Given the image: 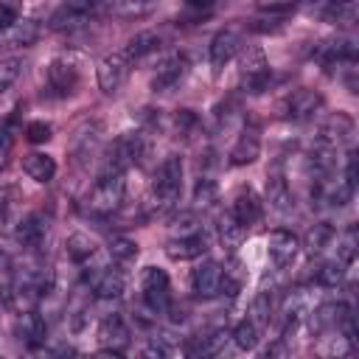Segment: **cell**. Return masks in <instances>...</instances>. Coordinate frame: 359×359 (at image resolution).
<instances>
[{"mask_svg":"<svg viewBox=\"0 0 359 359\" xmlns=\"http://www.w3.org/2000/svg\"><path fill=\"white\" fill-rule=\"evenodd\" d=\"M129 76V62L123 53H109L98 62V87L104 93H118Z\"/></svg>","mask_w":359,"mask_h":359,"instance_id":"6","label":"cell"},{"mask_svg":"<svg viewBox=\"0 0 359 359\" xmlns=\"http://www.w3.org/2000/svg\"><path fill=\"white\" fill-rule=\"evenodd\" d=\"M258 359H286V345L283 342H272Z\"/></svg>","mask_w":359,"mask_h":359,"instance_id":"42","label":"cell"},{"mask_svg":"<svg viewBox=\"0 0 359 359\" xmlns=\"http://www.w3.org/2000/svg\"><path fill=\"white\" fill-rule=\"evenodd\" d=\"M65 359H93V356H84V353H70V356H65Z\"/></svg>","mask_w":359,"mask_h":359,"instance_id":"45","label":"cell"},{"mask_svg":"<svg viewBox=\"0 0 359 359\" xmlns=\"http://www.w3.org/2000/svg\"><path fill=\"white\" fill-rule=\"evenodd\" d=\"M331 14H334L337 22H353L356 14H359V6L353 0L351 3H337V6H331Z\"/></svg>","mask_w":359,"mask_h":359,"instance_id":"36","label":"cell"},{"mask_svg":"<svg viewBox=\"0 0 359 359\" xmlns=\"http://www.w3.org/2000/svg\"><path fill=\"white\" fill-rule=\"evenodd\" d=\"M205 250H208V238H205V233L182 236V238H171V241L165 244V252H168V258H174V261H191V258H199Z\"/></svg>","mask_w":359,"mask_h":359,"instance_id":"18","label":"cell"},{"mask_svg":"<svg viewBox=\"0 0 359 359\" xmlns=\"http://www.w3.org/2000/svg\"><path fill=\"white\" fill-rule=\"evenodd\" d=\"M93 359H123L121 353H115V351H101V353H95Z\"/></svg>","mask_w":359,"mask_h":359,"instance_id":"44","label":"cell"},{"mask_svg":"<svg viewBox=\"0 0 359 359\" xmlns=\"http://www.w3.org/2000/svg\"><path fill=\"white\" fill-rule=\"evenodd\" d=\"M216 196H219V188H216L213 180L202 177V180L194 185V205H196V208H208V205H213Z\"/></svg>","mask_w":359,"mask_h":359,"instance_id":"33","label":"cell"},{"mask_svg":"<svg viewBox=\"0 0 359 359\" xmlns=\"http://www.w3.org/2000/svg\"><path fill=\"white\" fill-rule=\"evenodd\" d=\"M258 337H261V331H258L250 320H241V323L236 325V331H233V342H236L238 351H252V348L258 345Z\"/></svg>","mask_w":359,"mask_h":359,"instance_id":"31","label":"cell"},{"mask_svg":"<svg viewBox=\"0 0 359 359\" xmlns=\"http://www.w3.org/2000/svg\"><path fill=\"white\" fill-rule=\"evenodd\" d=\"M90 286H93V292H95L98 297L112 300V297H121V292H123V275H121L118 269L101 266V269H95V272H93Z\"/></svg>","mask_w":359,"mask_h":359,"instance_id":"19","label":"cell"},{"mask_svg":"<svg viewBox=\"0 0 359 359\" xmlns=\"http://www.w3.org/2000/svg\"><path fill=\"white\" fill-rule=\"evenodd\" d=\"M230 216L241 224V227H250L261 219V199L252 188H238V194L233 196V205H230Z\"/></svg>","mask_w":359,"mask_h":359,"instance_id":"12","label":"cell"},{"mask_svg":"<svg viewBox=\"0 0 359 359\" xmlns=\"http://www.w3.org/2000/svg\"><path fill=\"white\" fill-rule=\"evenodd\" d=\"M45 320L36 314V311H22L17 317V339L25 345V348H39L45 342Z\"/></svg>","mask_w":359,"mask_h":359,"instance_id":"17","label":"cell"},{"mask_svg":"<svg viewBox=\"0 0 359 359\" xmlns=\"http://www.w3.org/2000/svg\"><path fill=\"white\" fill-rule=\"evenodd\" d=\"M151 191H154V199H157L160 205L177 202V196H180V191H182V160H180L177 154H171V157H165V160L160 163V168H157V174H154Z\"/></svg>","mask_w":359,"mask_h":359,"instance_id":"2","label":"cell"},{"mask_svg":"<svg viewBox=\"0 0 359 359\" xmlns=\"http://www.w3.org/2000/svg\"><path fill=\"white\" fill-rule=\"evenodd\" d=\"M20 76H22V59H20V56H6V59H0V95H3L11 84H17Z\"/></svg>","mask_w":359,"mask_h":359,"instance_id":"29","label":"cell"},{"mask_svg":"<svg viewBox=\"0 0 359 359\" xmlns=\"http://www.w3.org/2000/svg\"><path fill=\"white\" fill-rule=\"evenodd\" d=\"M98 342L104 345V351H115L121 353L129 345V328L118 314H107L98 325Z\"/></svg>","mask_w":359,"mask_h":359,"instance_id":"13","label":"cell"},{"mask_svg":"<svg viewBox=\"0 0 359 359\" xmlns=\"http://www.w3.org/2000/svg\"><path fill=\"white\" fill-rule=\"evenodd\" d=\"M160 42H163L160 31L149 28V31H140V34H135V36L126 42V48H123L121 53L126 56V62H137V59H143V56L154 53V50L160 48Z\"/></svg>","mask_w":359,"mask_h":359,"instance_id":"21","label":"cell"},{"mask_svg":"<svg viewBox=\"0 0 359 359\" xmlns=\"http://www.w3.org/2000/svg\"><path fill=\"white\" fill-rule=\"evenodd\" d=\"M342 278H345V264L337 261V258L323 261L320 269H317V283H323V286H337Z\"/></svg>","mask_w":359,"mask_h":359,"instance_id":"32","label":"cell"},{"mask_svg":"<svg viewBox=\"0 0 359 359\" xmlns=\"http://www.w3.org/2000/svg\"><path fill=\"white\" fill-rule=\"evenodd\" d=\"M238 50H241V36H238V31H233V28H224V31H219V34L210 39V62H213L216 67H224Z\"/></svg>","mask_w":359,"mask_h":359,"instance_id":"16","label":"cell"},{"mask_svg":"<svg viewBox=\"0 0 359 359\" xmlns=\"http://www.w3.org/2000/svg\"><path fill=\"white\" fill-rule=\"evenodd\" d=\"M244 236H247V227H241L230 213H224V216L219 219V238H222L224 247L236 250V247L244 241Z\"/></svg>","mask_w":359,"mask_h":359,"instance_id":"27","label":"cell"},{"mask_svg":"<svg viewBox=\"0 0 359 359\" xmlns=\"http://www.w3.org/2000/svg\"><path fill=\"white\" fill-rule=\"evenodd\" d=\"M331 238H334V230H331L328 224H317V227L309 233V238H306L309 252H311V255H314V252H323V250L331 244Z\"/></svg>","mask_w":359,"mask_h":359,"instance_id":"35","label":"cell"},{"mask_svg":"<svg viewBox=\"0 0 359 359\" xmlns=\"http://www.w3.org/2000/svg\"><path fill=\"white\" fill-rule=\"evenodd\" d=\"M121 202H123V177H98V182L87 196V208L101 216L118 210Z\"/></svg>","mask_w":359,"mask_h":359,"instance_id":"3","label":"cell"},{"mask_svg":"<svg viewBox=\"0 0 359 359\" xmlns=\"http://www.w3.org/2000/svg\"><path fill=\"white\" fill-rule=\"evenodd\" d=\"M297 238L289 230H275L269 233V258L278 269H286L294 258H297Z\"/></svg>","mask_w":359,"mask_h":359,"instance_id":"14","label":"cell"},{"mask_svg":"<svg viewBox=\"0 0 359 359\" xmlns=\"http://www.w3.org/2000/svg\"><path fill=\"white\" fill-rule=\"evenodd\" d=\"M109 255H112L115 261L126 264V261L137 258V244H135L132 238H123V236H118V238H112V241H109Z\"/></svg>","mask_w":359,"mask_h":359,"instance_id":"34","label":"cell"},{"mask_svg":"<svg viewBox=\"0 0 359 359\" xmlns=\"http://www.w3.org/2000/svg\"><path fill=\"white\" fill-rule=\"evenodd\" d=\"M8 151H11V135L6 132V126H0V165H6Z\"/></svg>","mask_w":359,"mask_h":359,"instance_id":"43","label":"cell"},{"mask_svg":"<svg viewBox=\"0 0 359 359\" xmlns=\"http://www.w3.org/2000/svg\"><path fill=\"white\" fill-rule=\"evenodd\" d=\"M140 359H171L168 348L160 345V342H149L143 351H140Z\"/></svg>","mask_w":359,"mask_h":359,"instance_id":"39","label":"cell"},{"mask_svg":"<svg viewBox=\"0 0 359 359\" xmlns=\"http://www.w3.org/2000/svg\"><path fill=\"white\" fill-rule=\"evenodd\" d=\"M266 202H269V208L278 210V213H286V210H292V205H294L292 191H289V182H286V177H283L280 171H272L269 180H266Z\"/></svg>","mask_w":359,"mask_h":359,"instance_id":"20","label":"cell"},{"mask_svg":"<svg viewBox=\"0 0 359 359\" xmlns=\"http://www.w3.org/2000/svg\"><path fill=\"white\" fill-rule=\"evenodd\" d=\"M222 280H224V269L216 261H202L194 272H191V289L199 297H213L222 292Z\"/></svg>","mask_w":359,"mask_h":359,"instance_id":"7","label":"cell"},{"mask_svg":"<svg viewBox=\"0 0 359 359\" xmlns=\"http://www.w3.org/2000/svg\"><path fill=\"white\" fill-rule=\"evenodd\" d=\"M261 14H269V17H286L294 11V3H261L258 6Z\"/></svg>","mask_w":359,"mask_h":359,"instance_id":"38","label":"cell"},{"mask_svg":"<svg viewBox=\"0 0 359 359\" xmlns=\"http://www.w3.org/2000/svg\"><path fill=\"white\" fill-rule=\"evenodd\" d=\"M17 20H20V17H17V8H11V6H0V34L8 31Z\"/></svg>","mask_w":359,"mask_h":359,"instance_id":"40","label":"cell"},{"mask_svg":"<svg viewBox=\"0 0 359 359\" xmlns=\"http://www.w3.org/2000/svg\"><path fill=\"white\" fill-rule=\"evenodd\" d=\"M65 252H67L70 261L87 264V261L95 255V241H93L90 236H84V233H73V236H67V241H65Z\"/></svg>","mask_w":359,"mask_h":359,"instance_id":"25","label":"cell"},{"mask_svg":"<svg viewBox=\"0 0 359 359\" xmlns=\"http://www.w3.org/2000/svg\"><path fill=\"white\" fill-rule=\"evenodd\" d=\"M320 107H323V95L314 93V90H309V87H300V90H294V93L289 95V101H286V115L294 118V121H306V118H311Z\"/></svg>","mask_w":359,"mask_h":359,"instance_id":"15","label":"cell"},{"mask_svg":"<svg viewBox=\"0 0 359 359\" xmlns=\"http://www.w3.org/2000/svg\"><path fill=\"white\" fill-rule=\"evenodd\" d=\"M45 236H48V219L42 213H25L14 227V238L25 250H36L45 241Z\"/></svg>","mask_w":359,"mask_h":359,"instance_id":"8","label":"cell"},{"mask_svg":"<svg viewBox=\"0 0 359 359\" xmlns=\"http://www.w3.org/2000/svg\"><path fill=\"white\" fill-rule=\"evenodd\" d=\"M143 303L160 314L171 303V289H168V275L160 266H146L143 272Z\"/></svg>","mask_w":359,"mask_h":359,"instance_id":"4","label":"cell"},{"mask_svg":"<svg viewBox=\"0 0 359 359\" xmlns=\"http://www.w3.org/2000/svg\"><path fill=\"white\" fill-rule=\"evenodd\" d=\"M6 34V42L8 45H31L36 39V22L34 20H17Z\"/></svg>","mask_w":359,"mask_h":359,"instance_id":"28","label":"cell"},{"mask_svg":"<svg viewBox=\"0 0 359 359\" xmlns=\"http://www.w3.org/2000/svg\"><path fill=\"white\" fill-rule=\"evenodd\" d=\"M11 224V202L8 194H0V230H8Z\"/></svg>","mask_w":359,"mask_h":359,"instance_id":"41","label":"cell"},{"mask_svg":"<svg viewBox=\"0 0 359 359\" xmlns=\"http://www.w3.org/2000/svg\"><path fill=\"white\" fill-rule=\"evenodd\" d=\"M143 151H146L143 137H140L137 132H123V135L115 137L112 146L107 149L101 177H123V171H129L132 165L140 163Z\"/></svg>","mask_w":359,"mask_h":359,"instance_id":"1","label":"cell"},{"mask_svg":"<svg viewBox=\"0 0 359 359\" xmlns=\"http://www.w3.org/2000/svg\"><path fill=\"white\" fill-rule=\"evenodd\" d=\"M93 11H95V3H65V6H59V8L53 11V17H50V28H56V31L79 28V25L90 22Z\"/></svg>","mask_w":359,"mask_h":359,"instance_id":"11","label":"cell"},{"mask_svg":"<svg viewBox=\"0 0 359 359\" xmlns=\"http://www.w3.org/2000/svg\"><path fill=\"white\" fill-rule=\"evenodd\" d=\"M241 81H244V90L247 93H264L266 84H269V65L264 59L261 50H252L247 59H244V67H241Z\"/></svg>","mask_w":359,"mask_h":359,"instance_id":"9","label":"cell"},{"mask_svg":"<svg viewBox=\"0 0 359 359\" xmlns=\"http://www.w3.org/2000/svg\"><path fill=\"white\" fill-rule=\"evenodd\" d=\"M25 137H28L31 143H45V140L50 137V126H48L45 121H34V123H28Z\"/></svg>","mask_w":359,"mask_h":359,"instance_id":"37","label":"cell"},{"mask_svg":"<svg viewBox=\"0 0 359 359\" xmlns=\"http://www.w3.org/2000/svg\"><path fill=\"white\" fill-rule=\"evenodd\" d=\"M48 84L56 95H70L79 84V67L70 59H53L48 65Z\"/></svg>","mask_w":359,"mask_h":359,"instance_id":"10","label":"cell"},{"mask_svg":"<svg viewBox=\"0 0 359 359\" xmlns=\"http://www.w3.org/2000/svg\"><path fill=\"white\" fill-rule=\"evenodd\" d=\"M356 247H359V238H356V227H348L342 236H337V261H342L345 266L356 258Z\"/></svg>","mask_w":359,"mask_h":359,"instance_id":"30","label":"cell"},{"mask_svg":"<svg viewBox=\"0 0 359 359\" xmlns=\"http://www.w3.org/2000/svg\"><path fill=\"white\" fill-rule=\"evenodd\" d=\"M185 73H188V59L182 53H171L157 65V70L151 76V90L154 93H168L185 79Z\"/></svg>","mask_w":359,"mask_h":359,"instance_id":"5","label":"cell"},{"mask_svg":"<svg viewBox=\"0 0 359 359\" xmlns=\"http://www.w3.org/2000/svg\"><path fill=\"white\" fill-rule=\"evenodd\" d=\"M269 317H272V297H269V292H258V294L252 297V303H250L247 320H250L258 331H264V328L269 325Z\"/></svg>","mask_w":359,"mask_h":359,"instance_id":"26","label":"cell"},{"mask_svg":"<svg viewBox=\"0 0 359 359\" xmlns=\"http://www.w3.org/2000/svg\"><path fill=\"white\" fill-rule=\"evenodd\" d=\"M22 168H25V174H28L31 180H36V182H50V180L56 177V163H53V157H50V154H42V151L28 154V157L22 160Z\"/></svg>","mask_w":359,"mask_h":359,"instance_id":"23","label":"cell"},{"mask_svg":"<svg viewBox=\"0 0 359 359\" xmlns=\"http://www.w3.org/2000/svg\"><path fill=\"white\" fill-rule=\"evenodd\" d=\"M258 151H261V137H258V132H255V129H244V132L238 135L236 146L230 149V163H233V165H247V163H252V160L258 157Z\"/></svg>","mask_w":359,"mask_h":359,"instance_id":"22","label":"cell"},{"mask_svg":"<svg viewBox=\"0 0 359 359\" xmlns=\"http://www.w3.org/2000/svg\"><path fill=\"white\" fill-rule=\"evenodd\" d=\"M351 135H353V121H351L345 112H337V115L323 126L320 140H325V143H331V146H339V143H345Z\"/></svg>","mask_w":359,"mask_h":359,"instance_id":"24","label":"cell"}]
</instances>
